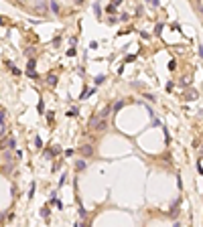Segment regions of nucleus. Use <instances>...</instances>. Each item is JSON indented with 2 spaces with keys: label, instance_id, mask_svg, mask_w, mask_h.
<instances>
[{
  "label": "nucleus",
  "instance_id": "obj_9",
  "mask_svg": "<svg viewBox=\"0 0 203 227\" xmlns=\"http://www.w3.org/2000/svg\"><path fill=\"white\" fill-rule=\"evenodd\" d=\"M94 10H96V14L100 16V12H102V8H100V4H94Z\"/></svg>",
  "mask_w": 203,
  "mask_h": 227
},
{
  "label": "nucleus",
  "instance_id": "obj_2",
  "mask_svg": "<svg viewBox=\"0 0 203 227\" xmlns=\"http://www.w3.org/2000/svg\"><path fill=\"white\" fill-rule=\"evenodd\" d=\"M6 148L16 150V140H14V138H8V140H6Z\"/></svg>",
  "mask_w": 203,
  "mask_h": 227
},
{
  "label": "nucleus",
  "instance_id": "obj_15",
  "mask_svg": "<svg viewBox=\"0 0 203 227\" xmlns=\"http://www.w3.org/2000/svg\"><path fill=\"white\" fill-rule=\"evenodd\" d=\"M175 227H179V223H175Z\"/></svg>",
  "mask_w": 203,
  "mask_h": 227
},
{
  "label": "nucleus",
  "instance_id": "obj_10",
  "mask_svg": "<svg viewBox=\"0 0 203 227\" xmlns=\"http://www.w3.org/2000/svg\"><path fill=\"white\" fill-rule=\"evenodd\" d=\"M104 79H106V75H100V77H96V83H98V85H100V83H102V81H104Z\"/></svg>",
  "mask_w": 203,
  "mask_h": 227
},
{
  "label": "nucleus",
  "instance_id": "obj_4",
  "mask_svg": "<svg viewBox=\"0 0 203 227\" xmlns=\"http://www.w3.org/2000/svg\"><path fill=\"white\" fill-rule=\"evenodd\" d=\"M81 152H83L85 156H89V154L94 152V148H92V146H83V148H81Z\"/></svg>",
  "mask_w": 203,
  "mask_h": 227
},
{
  "label": "nucleus",
  "instance_id": "obj_8",
  "mask_svg": "<svg viewBox=\"0 0 203 227\" xmlns=\"http://www.w3.org/2000/svg\"><path fill=\"white\" fill-rule=\"evenodd\" d=\"M41 215H43V217H47V215H49V209H47V207H43V209H41Z\"/></svg>",
  "mask_w": 203,
  "mask_h": 227
},
{
  "label": "nucleus",
  "instance_id": "obj_6",
  "mask_svg": "<svg viewBox=\"0 0 203 227\" xmlns=\"http://www.w3.org/2000/svg\"><path fill=\"white\" fill-rule=\"evenodd\" d=\"M35 189H37V183L33 180V185H31V191H29V197H33V195H35Z\"/></svg>",
  "mask_w": 203,
  "mask_h": 227
},
{
  "label": "nucleus",
  "instance_id": "obj_1",
  "mask_svg": "<svg viewBox=\"0 0 203 227\" xmlns=\"http://www.w3.org/2000/svg\"><path fill=\"white\" fill-rule=\"evenodd\" d=\"M27 73L31 75V77H35L37 73H35V59L33 61H29V65H27Z\"/></svg>",
  "mask_w": 203,
  "mask_h": 227
},
{
  "label": "nucleus",
  "instance_id": "obj_3",
  "mask_svg": "<svg viewBox=\"0 0 203 227\" xmlns=\"http://www.w3.org/2000/svg\"><path fill=\"white\" fill-rule=\"evenodd\" d=\"M75 168H77V170H85V168H87V162H85V160H77V162H75Z\"/></svg>",
  "mask_w": 203,
  "mask_h": 227
},
{
  "label": "nucleus",
  "instance_id": "obj_11",
  "mask_svg": "<svg viewBox=\"0 0 203 227\" xmlns=\"http://www.w3.org/2000/svg\"><path fill=\"white\" fill-rule=\"evenodd\" d=\"M35 144H37V146H39V148H41V146H43V142H41V138H39V136H37V138H35Z\"/></svg>",
  "mask_w": 203,
  "mask_h": 227
},
{
  "label": "nucleus",
  "instance_id": "obj_7",
  "mask_svg": "<svg viewBox=\"0 0 203 227\" xmlns=\"http://www.w3.org/2000/svg\"><path fill=\"white\" fill-rule=\"evenodd\" d=\"M65 180H67V174L63 172V174H61V180H59V187H61V185H65Z\"/></svg>",
  "mask_w": 203,
  "mask_h": 227
},
{
  "label": "nucleus",
  "instance_id": "obj_5",
  "mask_svg": "<svg viewBox=\"0 0 203 227\" xmlns=\"http://www.w3.org/2000/svg\"><path fill=\"white\" fill-rule=\"evenodd\" d=\"M47 81H49L51 85H55V83H57V77H55V75H47Z\"/></svg>",
  "mask_w": 203,
  "mask_h": 227
},
{
  "label": "nucleus",
  "instance_id": "obj_14",
  "mask_svg": "<svg viewBox=\"0 0 203 227\" xmlns=\"http://www.w3.org/2000/svg\"><path fill=\"white\" fill-rule=\"evenodd\" d=\"M75 227H81V225H79V223H75Z\"/></svg>",
  "mask_w": 203,
  "mask_h": 227
},
{
  "label": "nucleus",
  "instance_id": "obj_13",
  "mask_svg": "<svg viewBox=\"0 0 203 227\" xmlns=\"http://www.w3.org/2000/svg\"><path fill=\"white\" fill-rule=\"evenodd\" d=\"M2 22H4V18H2V16H0V25H2Z\"/></svg>",
  "mask_w": 203,
  "mask_h": 227
},
{
  "label": "nucleus",
  "instance_id": "obj_12",
  "mask_svg": "<svg viewBox=\"0 0 203 227\" xmlns=\"http://www.w3.org/2000/svg\"><path fill=\"white\" fill-rule=\"evenodd\" d=\"M199 55H201V57H203V47H199Z\"/></svg>",
  "mask_w": 203,
  "mask_h": 227
}]
</instances>
